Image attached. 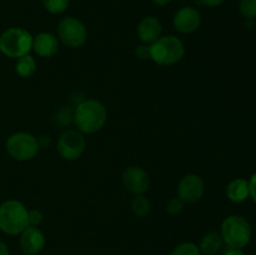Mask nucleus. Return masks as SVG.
<instances>
[{
    "instance_id": "17",
    "label": "nucleus",
    "mask_w": 256,
    "mask_h": 255,
    "mask_svg": "<svg viewBox=\"0 0 256 255\" xmlns=\"http://www.w3.org/2000/svg\"><path fill=\"white\" fill-rule=\"evenodd\" d=\"M35 70H36V62H35V59L30 54L16 59V62H15V72H16V74L19 75V76H32Z\"/></svg>"
},
{
    "instance_id": "10",
    "label": "nucleus",
    "mask_w": 256,
    "mask_h": 255,
    "mask_svg": "<svg viewBox=\"0 0 256 255\" xmlns=\"http://www.w3.org/2000/svg\"><path fill=\"white\" fill-rule=\"evenodd\" d=\"M122 185L134 195H142L149 190V174L140 166H129L122 172Z\"/></svg>"
},
{
    "instance_id": "24",
    "label": "nucleus",
    "mask_w": 256,
    "mask_h": 255,
    "mask_svg": "<svg viewBox=\"0 0 256 255\" xmlns=\"http://www.w3.org/2000/svg\"><path fill=\"white\" fill-rule=\"evenodd\" d=\"M29 215V225L32 226H38L42 222V212L38 209H32L28 212Z\"/></svg>"
},
{
    "instance_id": "16",
    "label": "nucleus",
    "mask_w": 256,
    "mask_h": 255,
    "mask_svg": "<svg viewBox=\"0 0 256 255\" xmlns=\"http://www.w3.org/2000/svg\"><path fill=\"white\" fill-rule=\"evenodd\" d=\"M222 244L224 242H222V235L216 232H210L202 238L199 249L200 252L206 255H215L222 250Z\"/></svg>"
},
{
    "instance_id": "27",
    "label": "nucleus",
    "mask_w": 256,
    "mask_h": 255,
    "mask_svg": "<svg viewBox=\"0 0 256 255\" xmlns=\"http://www.w3.org/2000/svg\"><path fill=\"white\" fill-rule=\"evenodd\" d=\"M224 2L225 0H200L202 5H206V6H219Z\"/></svg>"
},
{
    "instance_id": "25",
    "label": "nucleus",
    "mask_w": 256,
    "mask_h": 255,
    "mask_svg": "<svg viewBox=\"0 0 256 255\" xmlns=\"http://www.w3.org/2000/svg\"><path fill=\"white\" fill-rule=\"evenodd\" d=\"M135 55H136L138 59L140 60L150 59V45L142 44L139 45V46H136V49H135Z\"/></svg>"
},
{
    "instance_id": "9",
    "label": "nucleus",
    "mask_w": 256,
    "mask_h": 255,
    "mask_svg": "<svg viewBox=\"0 0 256 255\" xmlns=\"http://www.w3.org/2000/svg\"><path fill=\"white\" fill-rule=\"evenodd\" d=\"M204 182L196 174H188L182 178L178 185V196L185 204L199 202L204 195Z\"/></svg>"
},
{
    "instance_id": "7",
    "label": "nucleus",
    "mask_w": 256,
    "mask_h": 255,
    "mask_svg": "<svg viewBox=\"0 0 256 255\" xmlns=\"http://www.w3.org/2000/svg\"><path fill=\"white\" fill-rule=\"evenodd\" d=\"M58 36L66 46L79 48L86 42L88 30L79 19L68 16L58 24Z\"/></svg>"
},
{
    "instance_id": "26",
    "label": "nucleus",
    "mask_w": 256,
    "mask_h": 255,
    "mask_svg": "<svg viewBox=\"0 0 256 255\" xmlns=\"http://www.w3.org/2000/svg\"><path fill=\"white\" fill-rule=\"evenodd\" d=\"M249 182V194L250 198L252 199V202L256 204V172L250 176V179L248 180Z\"/></svg>"
},
{
    "instance_id": "13",
    "label": "nucleus",
    "mask_w": 256,
    "mask_h": 255,
    "mask_svg": "<svg viewBox=\"0 0 256 255\" xmlns=\"http://www.w3.org/2000/svg\"><path fill=\"white\" fill-rule=\"evenodd\" d=\"M138 36L142 44H152L162 36V28L159 19L155 16H145L138 25Z\"/></svg>"
},
{
    "instance_id": "2",
    "label": "nucleus",
    "mask_w": 256,
    "mask_h": 255,
    "mask_svg": "<svg viewBox=\"0 0 256 255\" xmlns=\"http://www.w3.org/2000/svg\"><path fill=\"white\" fill-rule=\"evenodd\" d=\"M29 210L18 200H6L0 205V230L8 235H19L29 226Z\"/></svg>"
},
{
    "instance_id": "14",
    "label": "nucleus",
    "mask_w": 256,
    "mask_h": 255,
    "mask_svg": "<svg viewBox=\"0 0 256 255\" xmlns=\"http://www.w3.org/2000/svg\"><path fill=\"white\" fill-rule=\"evenodd\" d=\"M32 50L42 58H50L59 50V40L52 32H40L32 38Z\"/></svg>"
},
{
    "instance_id": "28",
    "label": "nucleus",
    "mask_w": 256,
    "mask_h": 255,
    "mask_svg": "<svg viewBox=\"0 0 256 255\" xmlns=\"http://www.w3.org/2000/svg\"><path fill=\"white\" fill-rule=\"evenodd\" d=\"M222 255H245L242 249H236V248H228Z\"/></svg>"
},
{
    "instance_id": "5",
    "label": "nucleus",
    "mask_w": 256,
    "mask_h": 255,
    "mask_svg": "<svg viewBox=\"0 0 256 255\" xmlns=\"http://www.w3.org/2000/svg\"><path fill=\"white\" fill-rule=\"evenodd\" d=\"M252 226L244 216L230 215L225 218L222 222L220 235L228 248L242 249L249 244L252 239Z\"/></svg>"
},
{
    "instance_id": "19",
    "label": "nucleus",
    "mask_w": 256,
    "mask_h": 255,
    "mask_svg": "<svg viewBox=\"0 0 256 255\" xmlns=\"http://www.w3.org/2000/svg\"><path fill=\"white\" fill-rule=\"evenodd\" d=\"M42 4L50 14H62L68 9L70 0H42Z\"/></svg>"
},
{
    "instance_id": "18",
    "label": "nucleus",
    "mask_w": 256,
    "mask_h": 255,
    "mask_svg": "<svg viewBox=\"0 0 256 255\" xmlns=\"http://www.w3.org/2000/svg\"><path fill=\"white\" fill-rule=\"evenodd\" d=\"M132 210L136 216L144 218L150 212V202L144 194L135 195L132 202Z\"/></svg>"
},
{
    "instance_id": "23",
    "label": "nucleus",
    "mask_w": 256,
    "mask_h": 255,
    "mask_svg": "<svg viewBox=\"0 0 256 255\" xmlns=\"http://www.w3.org/2000/svg\"><path fill=\"white\" fill-rule=\"evenodd\" d=\"M58 124L60 125H66L70 122H74V110H69L66 106H64L62 109H60L58 112Z\"/></svg>"
},
{
    "instance_id": "15",
    "label": "nucleus",
    "mask_w": 256,
    "mask_h": 255,
    "mask_svg": "<svg viewBox=\"0 0 256 255\" xmlns=\"http://www.w3.org/2000/svg\"><path fill=\"white\" fill-rule=\"evenodd\" d=\"M226 196L230 202L235 204L244 202L248 198H250L249 194V182L242 178H236L232 180L226 186Z\"/></svg>"
},
{
    "instance_id": "30",
    "label": "nucleus",
    "mask_w": 256,
    "mask_h": 255,
    "mask_svg": "<svg viewBox=\"0 0 256 255\" xmlns=\"http://www.w3.org/2000/svg\"><path fill=\"white\" fill-rule=\"evenodd\" d=\"M170 2H172V0H152V2H154L155 5H158V6H165V5L169 4Z\"/></svg>"
},
{
    "instance_id": "21",
    "label": "nucleus",
    "mask_w": 256,
    "mask_h": 255,
    "mask_svg": "<svg viewBox=\"0 0 256 255\" xmlns=\"http://www.w3.org/2000/svg\"><path fill=\"white\" fill-rule=\"evenodd\" d=\"M170 255H202V252L194 242H182L172 250Z\"/></svg>"
},
{
    "instance_id": "4",
    "label": "nucleus",
    "mask_w": 256,
    "mask_h": 255,
    "mask_svg": "<svg viewBox=\"0 0 256 255\" xmlns=\"http://www.w3.org/2000/svg\"><path fill=\"white\" fill-rule=\"evenodd\" d=\"M32 38L22 28H9L0 35V52L12 59L25 56L32 50Z\"/></svg>"
},
{
    "instance_id": "22",
    "label": "nucleus",
    "mask_w": 256,
    "mask_h": 255,
    "mask_svg": "<svg viewBox=\"0 0 256 255\" xmlns=\"http://www.w3.org/2000/svg\"><path fill=\"white\" fill-rule=\"evenodd\" d=\"M184 204L185 202H182V199H180L179 196L176 198H172V199L168 202L166 204V210L169 214L172 215H176V214H180V212H182V209H184Z\"/></svg>"
},
{
    "instance_id": "8",
    "label": "nucleus",
    "mask_w": 256,
    "mask_h": 255,
    "mask_svg": "<svg viewBox=\"0 0 256 255\" xmlns=\"http://www.w3.org/2000/svg\"><path fill=\"white\" fill-rule=\"evenodd\" d=\"M86 142L79 130H68L60 135L58 140L56 149L60 156L65 160H76L84 154Z\"/></svg>"
},
{
    "instance_id": "11",
    "label": "nucleus",
    "mask_w": 256,
    "mask_h": 255,
    "mask_svg": "<svg viewBox=\"0 0 256 255\" xmlns=\"http://www.w3.org/2000/svg\"><path fill=\"white\" fill-rule=\"evenodd\" d=\"M175 30L180 34H192L196 32L202 24L200 12L192 6L180 8L172 18Z\"/></svg>"
},
{
    "instance_id": "12",
    "label": "nucleus",
    "mask_w": 256,
    "mask_h": 255,
    "mask_svg": "<svg viewBox=\"0 0 256 255\" xmlns=\"http://www.w3.org/2000/svg\"><path fill=\"white\" fill-rule=\"evenodd\" d=\"M45 236L38 226H29L20 234V248L26 255H36L44 249Z\"/></svg>"
},
{
    "instance_id": "1",
    "label": "nucleus",
    "mask_w": 256,
    "mask_h": 255,
    "mask_svg": "<svg viewBox=\"0 0 256 255\" xmlns=\"http://www.w3.org/2000/svg\"><path fill=\"white\" fill-rule=\"evenodd\" d=\"M108 119L106 108L95 99L80 102L74 109V122L80 132L94 134L105 125Z\"/></svg>"
},
{
    "instance_id": "29",
    "label": "nucleus",
    "mask_w": 256,
    "mask_h": 255,
    "mask_svg": "<svg viewBox=\"0 0 256 255\" xmlns=\"http://www.w3.org/2000/svg\"><path fill=\"white\" fill-rule=\"evenodd\" d=\"M0 255H10L9 248L2 240H0Z\"/></svg>"
},
{
    "instance_id": "20",
    "label": "nucleus",
    "mask_w": 256,
    "mask_h": 255,
    "mask_svg": "<svg viewBox=\"0 0 256 255\" xmlns=\"http://www.w3.org/2000/svg\"><path fill=\"white\" fill-rule=\"evenodd\" d=\"M239 12L246 20L256 19V0H240Z\"/></svg>"
},
{
    "instance_id": "3",
    "label": "nucleus",
    "mask_w": 256,
    "mask_h": 255,
    "mask_svg": "<svg viewBox=\"0 0 256 255\" xmlns=\"http://www.w3.org/2000/svg\"><path fill=\"white\" fill-rule=\"evenodd\" d=\"M185 48L182 40L174 35L160 36L150 44V59L162 66H172L184 58Z\"/></svg>"
},
{
    "instance_id": "6",
    "label": "nucleus",
    "mask_w": 256,
    "mask_h": 255,
    "mask_svg": "<svg viewBox=\"0 0 256 255\" xmlns=\"http://www.w3.org/2000/svg\"><path fill=\"white\" fill-rule=\"evenodd\" d=\"M5 148L12 159L18 162H28L36 156L40 145L34 135L20 132L8 138Z\"/></svg>"
}]
</instances>
